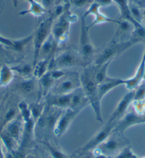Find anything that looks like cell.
<instances>
[{
    "instance_id": "obj_1",
    "label": "cell",
    "mask_w": 145,
    "mask_h": 158,
    "mask_svg": "<svg viewBox=\"0 0 145 158\" xmlns=\"http://www.w3.org/2000/svg\"><path fill=\"white\" fill-rule=\"evenodd\" d=\"M95 69L94 65L93 66L85 67L83 72L80 76L81 88L88 100L89 105H90L94 111L96 120L102 123L103 120L101 111V101L98 96L97 84L94 78Z\"/></svg>"
},
{
    "instance_id": "obj_2",
    "label": "cell",
    "mask_w": 145,
    "mask_h": 158,
    "mask_svg": "<svg viewBox=\"0 0 145 158\" xmlns=\"http://www.w3.org/2000/svg\"><path fill=\"white\" fill-rule=\"evenodd\" d=\"M55 21L53 15L51 17L43 21L39 24L38 27L33 33V45H34V59H33V67L35 66L39 61V54L42 45L51 35L52 27Z\"/></svg>"
},
{
    "instance_id": "obj_3",
    "label": "cell",
    "mask_w": 145,
    "mask_h": 158,
    "mask_svg": "<svg viewBox=\"0 0 145 158\" xmlns=\"http://www.w3.org/2000/svg\"><path fill=\"white\" fill-rule=\"evenodd\" d=\"M138 43L139 42L136 39H133L132 37H130L129 40L121 41V42H117L116 41H113V43L109 44L100 53L97 59L95 60L94 66H100L107 61H113L114 58L119 56L128 48Z\"/></svg>"
},
{
    "instance_id": "obj_4",
    "label": "cell",
    "mask_w": 145,
    "mask_h": 158,
    "mask_svg": "<svg viewBox=\"0 0 145 158\" xmlns=\"http://www.w3.org/2000/svg\"><path fill=\"white\" fill-rule=\"evenodd\" d=\"M18 108L19 110V114L23 120V124H24L23 134L19 146L27 149V146L29 145L34 140L36 123L31 117L29 104L24 101H21L18 103Z\"/></svg>"
},
{
    "instance_id": "obj_5",
    "label": "cell",
    "mask_w": 145,
    "mask_h": 158,
    "mask_svg": "<svg viewBox=\"0 0 145 158\" xmlns=\"http://www.w3.org/2000/svg\"><path fill=\"white\" fill-rule=\"evenodd\" d=\"M78 66H85V62L83 61L80 54L73 50H66L60 53L56 58L54 56L51 59L49 64L48 71L56 69H63Z\"/></svg>"
},
{
    "instance_id": "obj_6",
    "label": "cell",
    "mask_w": 145,
    "mask_h": 158,
    "mask_svg": "<svg viewBox=\"0 0 145 158\" xmlns=\"http://www.w3.org/2000/svg\"><path fill=\"white\" fill-rule=\"evenodd\" d=\"M90 27L86 25L85 19L81 17V33H80V52L79 54L84 62L90 60L95 53V48L91 41L89 35Z\"/></svg>"
},
{
    "instance_id": "obj_7",
    "label": "cell",
    "mask_w": 145,
    "mask_h": 158,
    "mask_svg": "<svg viewBox=\"0 0 145 158\" xmlns=\"http://www.w3.org/2000/svg\"><path fill=\"white\" fill-rule=\"evenodd\" d=\"M68 10V9H66L65 12L58 18L57 22H56L55 24L53 23L51 34L58 44L66 40L70 26L72 22L73 16L71 15L69 11H67Z\"/></svg>"
},
{
    "instance_id": "obj_8",
    "label": "cell",
    "mask_w": 145,
    "mask_h": 158,
    "mask_svg": "<svg viewBox=\"0 0 145 158\" xmlns=\"http://www.w3.org/2000/svg\"><path fill=\"white\" fill-rule=\"evenodd\" d=\"M145 124V112L139 113L132 111L126 113V115L122 119L117 123L113 132L118 134H122L126 130L136 125Z\"/></svg>"
},
{
    "instance_id": "obj_9",
    "label": "cell",
    "mask_w": 145,
    "mask_h": 158,
    "mask_svg": "<svg viewBox=\"0 0 145 158\" xmlns=\"http://www.w3.org/2000/svg\"><path fill=\"white\" fill-rule=\"evenodd\" d=\"M134 95L135 90H129V92L127 93L125 96L122 98L120 102L117 105L116 108H114L113 113L111 114L110 117L109 118L108 120L107 121L106 124H114L116 125L117 123L120 121L127 113L128 108L134 101Z\"/></svg>"
},
{
    "instance_id": "obj_10",
    "label": "cell",
    "mask_w": 145,
    "mask_h": 158,
    "mask_svg": "<svg viewBox=\"0 0 145 158\" xmlns=\"http://www.w3.org/2000/svg\"><path fill=\"white\" fill-rule=\"evenodd\" d=\"M114 126L115 125L114 124H105V126L102 127L90 140L88 141L87 143L83 145L79 151L85 152L96 149L100 144H102L111 135Z\"/></svg>"
},
{
    "instance_id": "obj_11",
    "label": "cell",
    "mask_w": 145,
    "mask_h": 158,
    "mask_svg": "<svg viewBox=\"0 0 145 158\" xmlns=\"http://www.w3.org/2000/svg\"><path fill=\"white\" fill-rule=\"evenodd\" d=\"M65 77V76H64ZM60 79V82L53 89V94L67 95L81 87L80 76L71 74Z\"/></svg>"
},
{
    "instance_id": "obj_12",
    "label": "cell",
    "mask_w": 145,
    "mask_h": 158,
    "mask_svg": "<svg viewBox=\"0 0 145 158\" xmlns=\"http://www.w3.org/2000/svg\"><path fill=\"white\" fill-rule=\"evenodd\" d=\"M78 112L72 110V109H65V110L63 111L61 115H60L56 124L54 131H53V133L55 135H56L58 138H60L64 135L68 130L71 123L76 116L78 115Z\"/></svg>"
},
{
    "instance_id": "obj_13",
    "label": "cell",
    "mask_w": 145,
    "mask_h": 158,
    "mask_svg": "<svg viewBox=\"0 0 145 158\" xmlns=\"http://www.w3.org/2000/svg\"><path fill=\"white\" fill-rule=\"evenodd\" d=\"M124 147H125V145L122 144V140L116 138L115 136L110 135L106 140L98 146L97 149L101 155H110Z\"/></svg>"
},
{
    "instance_id": "obj_14",
    "label": "cell",
    "mask_w": 145,
    "mask_h": 158,
    "mask_svg": "<svg viewBox=\"0 0 145 158\" xmlns=\"http://www.w3.org/2000/svg\"><path fill=\"white\" fill-rule=\"evenodd\" d=\"M145 75V58L143 54L141 62L138 66L135 75L130 78L125 79V85L129 90H134L144 81Z\"/></svg>"
},
{
    "instance_id": "obj_15",
    "label": "cell",
    "mask_w": 145,
    "mask_h": 158,
    "mask_svg": "<svg viewBox=\"0 0 145 158\" xmlns=\"http://www.w3.org/2000/svg\"><path fill=\"white\" fill-rule=\"evenodd\" d=\"M23 129H24L23 120L19 114L16 118L8 123L3 131L7 132L9 135L14 139L19 145L21 140H22Z\"/></svg>"
},
{
    "instance_id": "obj_16",
    "label": "cell",
    "mask_w": 145,
    "mask_h": 158,
    "mask_svg": "<svg viewBox=\"0 0 145 158\" xmlns=\"http://www.w3.org/2000/svg\"><path fill=\"white\" fill-rule=\"evenodd\" d=\"M89 105V102L82 88L75 90L71 94L69 108L80 113L85 107Z\"/></svg>"
},
{
    "instance_id": "obj_17",
    "label": "cell",
    "mask_w": 145,
    "mask_h": 158,
    "mask_svg": "<svg viewBox=\"0 0 145 158\" xmlns=\"http://www.w3.org/2000/svg\"><path fill=\"white\" fill-rule=\"evenodd\" d=\"M122 85H125V79L120 78H111L108 76L103 82L97 85L98 96H99L100 101H102L105 95L108 94L111 90Z\"/></svg>"
},
{
    "instance_id": "obj_18",
    "label": "cell",
    "mask_w": 145,
    "mask_h": 158,
    "mask_svg": "<svg viewBox=\"0 0 145 158\" xmlns=\"http://www.w3.org/2000/svg\"><path fill=\"white\" fill-rule=\"evenodd\" d=\"M70 101H71V94L67 95H56L53 94L48 96L46 102V108L56 107L61 109L69 108Z\"/></svg>"
},
{
    "instance_id": "obj_19",
    "label": "cell",
    "mask_w": 145,
    "mask_h": 158,
    "mask_svg": "<svg viewBox=\"0 0 145 158\" xmlns=\"http://www.w3.org/2000/svg\"><path fill=\"white\" fill-rule=\"evenodd\" d=\"M19 115V110L18 108V104L16 106H9L6 109H4V106L3 110L0 115V133L6 126V125L17 117Z\"/></svg>"
},
{
    "instance_id": "obj_20",
    "label": "cell",
    "mask_w": 145,
    "mask_h": 158,
    "mask_svg": "<svg viewBox=\"0 0 145 158\" xmlns=\"http://www.w3.org/2000/svg\"><path fill=\"white\" fill-rule=\"evenodd\" d=\"M37 85H39V79L34 76L33 78H24L17 84V90L23 96H28L36 90Z\"/></svg>"
},
{
    "instance_id": "obj_21",
    "label": "cell",
    "mask_w": 145,
    "mask_h": 158,
    "mask_svg": "<svg viewBox=\"0 0 145 158\" xmlns=\"http://www.w3.org/2000/svg\"><path fill=\"white\" fill-rule=\"evenodd\" d=\"M113 1L115 2L116 3L118 4L119 7H120V9L122 18L123 19V20H126L127 21V22H130L131 24H132L135 27V29H136V28L143 27V25L140 24L138 22H137L132 17L130 11L129 4H128L127 0H113Z\"/></svg>"
},
{
    "instance_id": "obj_22",
    "label": "cell",
    "mask_w": 145,
    "mask_h": 158,
    "mask_svg": "<svg viewBox=\"0 0 145 158\" xmlns=\"http://www.w3.org/2000/svg\"><path fill=\"white\" fill-rule=\"evenodd\" d=\"M56 81L51 76L49 71L47 73L39 78V85L40 88L39 94H41V96H46L48 94L49 90L54 85Z\"/></svg>"
},
{
    "instance_id": "obj_23",
    "label": "cell",
    "mask_w": 145,
    "mask_h": 158,
    "mask_svg": "<svg viewBox=\"0 0 145 158\" xmlns=\"http://www.w3.org/2000/svg\"><path fill=\"white\" fill-rule=\"evenodd\" d=\"M14 1H17V0H14ZM26 1L29 2L30 4V7L28 10L22 11L20 13H19V15L20 16H25L28 15V14H31V15L35 16V17H41L48 11H46L44 9L41 4L37 2L35 0H26Z\"/></svg>"
},
{
    "instance_id": "obj_24",
    "label": "cell",
    "mask_w": 145,
    "mask_h": 158,
    "mask_svg": "<svg viewBox=\"0 0 145 158\" xmlns=\"http://www.w3.org/2000/svg\"><path fill=\"white\" fill-rule=\"evenodd\" d=\"M14 72L11 67L6 64H2L0 69V87H6L14 79Z\"/></svg>"
},
{
    "instance_id": "obj_25",
    "label": "cell",
    "mask_w": 145,
    "mask_h": 158,
    "mask_svg": "<svg viewBox=\"0 0 145 158\" xmlns=\"http://www.w3.org/2000/svg\"><path fill=\"white\" fill-rule=\"evenodd\" d=\"M0 140L2 141V145L8 151L9 154L13 152L19 146L17 142L4 131L0 133Z\"/></svg>"
},
{
    "instance_id": "obj_26",
    "label": "cell",
    "mask_w": 145,
    "mask_h": 158,
    "mask_svg": "<svg viewBox=\"0 0 145 158\" xmlns=\"http://www.w3.org/2000/svg\"><path fill=\"white\" fill-rule=\"evenodd\" d=\"M29 108L31 117L35 123H36V122L40 119L44 112H45L46 103H41L40 101H37L35 102V103L29 104Z\"/></svg>"
},
{
    "instance_id": "obj_27",
    "label": "cell",
    "mask_w": 145,
    "mask_h": 158,
    "mask_svg": "<svg viewBox=\"0 0 145 158\" xmlns=\"http://www.w3.org/2000/svg\"><path fill=\"white\" fill-rule=\"evenodd\" d=\"M54 57V56H53ZM52 59V58H51ZM51 59H43L39 61L34 67V76L37 79L40 78L49 70V64Z\"/></svg>"
},
{
    "instance_id": "obj_28",
    "label": "cell",
    "mask_w": 145,
    "mask_h": 158,
    "mask_svg": "<svg viewBox=\"0 0 145 158\" xmlns=\"http://www.w3.org/2000/svg\"><path fill=\"white\" fill-rule=\"evenodd\" d=\"M111 61H107L100 66H95V69L94 72V78L97 85L103 82L105 79L108 77V76H107V69H108Z\"/></svg>"
},
{
    "instance_id": "obj_29",
    "label": "cell",
    "mask_w": 145,
    "mask_h": 158,
    "mask_svg": "<svg viewBox=\"0 0 145 158\" xmlns=\"http://www.w3.org/2000/svg\"><path fill=\"white\" fill-rule=\"evenodd\" d=\"M11 68L14 72H16L24 78H31V76L34 75V67L29 64H21Z\"/></svg>"
},
{
    "instance_id": "obj_30",
    "label": "cell",
    "mask_w": 145,
    "mask_h": 158,
    "mask_svg": "<svg viewBox=\"0 0 145 158\" xmlns=\"http://www.w3.org/2000/svg\"><path fill=\"white\" fill-rule=\"evenodd\" d=\"M43 144L46 149H47L48 152L51 155V156L52 157V158H68L67 155H65L64 152H62L61 150L56 148L54 145H53L49 142L44 141Z\"/></svg>"
},
{
    "instance_id": "obj_31",
    "label": "cell",
    "mask_w": 145,
    "mask_h": 158,
    "mask_svg": "<svg viewBox=\"0 0 145 158\" xmlns=\"http://www.w3.org/2000/svg\"><path fill=\"white\" fill-rule=\"evenodd\" d=\"M94 17L95 19L94 20H93L92 24H91L90 26H88L90 27V29L93 26H95V25L103 24V23H115V24H119V22H120V21L113 19L107 17V16H105L102 12H100V11L97 13L96 15L94 16Z\"/></svg>"
},
{
    "instance_id": "obj_32",
    "label": "cell",
    "mask_w": 145,
    "mask_h": 158,
    "mask_svg": "<svg viewBox=\"0 0 145 158\" xmlns=\"http://www.w3.org/2000/svg\"><path fill=\"white\" fill-rule=\"evenodd\" d=\"M130 11L131 13V15L133 17V19L136 21L137 22L139 23L140 24H142V21H143V15L140 11L139 8L137 6L135 5V4H129Z\"/></svg>"
},
{
    "instance_id": "obj_33",
    "label": "cell",
    "mask_w": 145,
    "mask_h": 158,
    "mask_svg": "<svg viewBox=\"0 0 145 158\" xmlns=\"http://www.w3.org/2000/svg\"><path fill=\"white\" fill-rule=\"evenodd\" d=\"M114 158H139L135 155L130 146H125Z\"/></svg>"
},
{
    "instance_id": "obj_34",
    "label": "cell",
    "mask_w": 145,
    "mask_h": 158,
    "mask_svg": "<svg viewBox=\"0 0 145 158\" xmlns=\"http://www.w3.org/2000/svg\"><path fill=\"white\" fill-rule=\"evenodd\" d=\"M142 82L136 89L135 90L134 101H145V81Z\"/></svg>"
},
{
    "instance_id": "obj_35",
    "label": "cell",
    "mask_w": 145,
    "mask_h": 158,
    "mask_svg": "<svg viewBox=\"0 0 145 158\" xmlns=\"http://www.w3.org/2000/svg\"><path fill=\"white\" fill-rule=\"evenodd\" d=\"M100 7H101V6H100L97 2H93V3L90 4V6H89V8L87 9V11H86L84 13L83 17L86 19L87 17H89L90 15L95 16L97 13H98L99 11H100Z\"/></svg>"
},
{
    "instance_id": "obj_36",
    "label": "cell",
    "mask_w": 145,
    "mask_h": 158,
    "mask_svg": "<svg viewBox=\"0 0 145 158\" xmlns=\"http://www.w3.org/2000/svg\"><path fill=\"white\" fill-rule=\"evenodd\" d=\"M27 155L26 148L19 146L13 152L11 153V158H25Z\"/></svg>"
},
{
    "instance_id": "obj_37",
    "label": "cell",
    "mask_w": 145,
    "mask_h": 158,
    "mask_svg": "<svg viewBox=\"0 0 145 158\" xmlns=\"http://www.w3.org/2000/svg\"><path fill=\"white\" fill-rule=\"evenodd\" d=\"M0 44L4 46H7V47L13 48V49L14 48V46H15L14 40H11V39L6 38V37H4L2 35H0Z\"/></svg>"
},
{
    "instance_id": "obj_38",
    "label": "cell",
    "mask_w": 145,
    "mask_h": 158,
    "mask_svg": "<svg viewBox=\"0 0 145 158\" xmlns=\"http://www.w3.org/2000/svg\"><path fill=\"white\" fill-rule=\"evenodd\" d=\"M93 0H72V4L77 7H83V6L87 5V4H91Z\"/></svg>"
},
{
    "instance_id": "obj_39",
    "label": "cell",
    "mask_w": 145,
    "mask_h": 158,
    "mask_svg": "<svg viewBox=\"0 0 145 158\" xmlns=\"http://www.w3.org/2000/svg\"><path fill=\"white\" fill-rule=\"evenodd\" d=\"M55 0H41V4L46 11H49L54 5Z\"/></svg>"
},
{
    "instance_id": "obj_40",
    "label": "cell",
    "mask_w": 145,
    "mask_h": 158,
    "mask_svg": "<svg viewBox=\"0 0 145 158\" xmlns=\"http://www.w3.org/2000/svg\"><path fill=\"white\" fill-rule=\"evenodd\" d=\"M113 2V0H98L97 2L102 6L110 5V4Z\"/></svg>"
},
{
    "instance_id": "obj_41",
    "label": "cell",
    "mask_w": 145,
    "mask_h": 158,
    "mask_svg": "<svg viewBox=\"0 0 145 158\" xmlns=\"http://www.w3.org/2000/svg\"><path fill=\"white\" fill-rule=\"evenodd\" d=\"M0 158H5V155H4L3 151V145H2L1 140H0Z\"/></svg>"
},
{
    "instance_id": "obj_42",
    "label": "cell",
    "mask_w": 145,
    "mask_h": 158,
    "mask_svg": "<svg viewBox=\"0 0 145 158\" xmlns=\"http://www.w3.org/2000/svg\"><path fill=\"white\" fill-rule=\"evenodd\" d=\"M6 96H7L6 95H4V94H1V93H0V105H1L2 101H4V98H5Z\"/></svg>"
},
{
    "instance_id": "obj_43",
    "label": "cell",
    "mask_w": 145,
    "mask_h": 158,
    "mask_svg": "<svg viewBox=\"0 0 145 158\" xmlns=\"http://www.w3.org/2000/svg\"><path fill=\"white\" fill-rule=\"evenodd\" d=\"M6 97H7V96H6ZM6 97L5 98H4V101H2V103H1V105H0V115H1L2 111V110H3V108H4V102H5V101H6Z\"/></svg>"
},
{
    "instance_id": "obj_44",
    "label": "cell",
    "mask_w": 145,
    "mask_h": 158,
    "mask_svg": "<svg viewBox=\"0 0 145 158\" xmlns=\"http://www.w3.org/2000/svg\"><path fill=\"white\" fill-rule=\"evenodd\" d=\"M25 158H38V157H36L34 155L30 154V153H29V154H28V153H27V156H26Z\"/></svg>"
},
{
    "instance_id": "obj_45",
    "label": "cell",
    "mask_w": 145,
    "mask_h": 158,
    "mask_svg": "<svg viewBox=\"0 0 145 158\" xmlns=\"http://www.w3.org/2000/svg\"><path fill=\"white\" fill-rule=\"evenodd\" d=\"M143 20L145 22V10H144V15H143Z\"/></svg>"
},
{
    "instance_id": "obj_46",
    "label": "cell",
    "mask_w": 145,
    "mask_h": 158,
    "mask_svg": "<svg viewBox=\"0 0 145 158\" xmlns=\"http://www.w3.org/2000/svg\"><path fill=\"white\" fill-rule=\"evenodd\" d=\"M143 54L144 55V58H145V49H144V53ZM144 81H145V75H144Z\"/></svg>"
},
{
    "instance_id": "obj_47",
    "label": "cell",
    "mask_w": 145,
    "mask_h": 158,
    "mask_svg": "<svg viewBox=\"0 0 145 158\" xmlns=\"http://www.w3.org/2000/svg\"><path fill=\"white\" fill-rule=\"evenodd\" d=\"M85 158H92V157H85Z\"/></svg>"
},
{
    "instance_id": "obj_48",
    "label": "cell",
    "mask_w": 145,
    "mask_h": 158,
    "mask_svg": "<svg viewBox=\"0 0 145 158\" xmlns=\"http://www.w3.org/2000/svg\"><path fill=\"white\" fill-rule=\"evenodd\" d=\"M0 66H2V64H1V63H0Z\"/></svg>"
},
{
    "instance_id": "obj_49",
    "label": "cell",
    "mask_w": 145,
    "mask_h": 158,
    "mask_svg": "<svg viewBox=\"0 0 145 158\" xmlns=\"http://www.w3.org/2000/svg\"><path fill=\"white\" fill-rule=\"evenodd\" d=\"M144 158H145V157H144Z\"/></svg>"
}]
</instances>
